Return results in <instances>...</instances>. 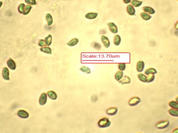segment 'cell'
<instances>
[{
	"label": "cell",
	"instance_id": "cell-21",
	"mask_svg": "<svg viewBox=\"0 0 178 133\" xmlns=\"http://www.w3.org/2000/svg\"><path fill=\"white\" fill-rule=\"evenodd\" d=\"M137 78L139 80L143 83H147V75L142 73H139L137 74Z\"/></svg>",
	"mask_w": 178,
	"mask_h": 133
},
{
	"label": "cell",
	"instance_id": "cell-30",
	"mask_svg": "<svg viewBox=\"0 0 178 133\" xmlns=\"http://www.w3.org/2000/svg\"><path fill=\"white\" fill-rule=\"evenodd\" d=\"M155 74H150L147 75V83H150L153 82L155 80Z\"/></svg>",
	"mask_w": 178,
	"mask_h": 133
},
{
	"label": "cell",
	"instance_id": "cell-1",
	"mask_svg": "<svg viewBox=\"0 0 178 133\" xmlns=\"http://www.w3.org/2000/svg\"><path fill=\"white\" fill-rule=\"evenodd\" d=\"M110 125L111 122L110 120V119L106 117H104L101 119H99L97 122L98 126L99 128H102L108 127L110 126Z\"/></svg>",
	"mask_w": 178,
	"mask_h": 133
},
{
	"label": "cell",
	"instance_id": "cell-26",
	"mask_svg": "<svg viewBox=\"0 0 178 133\" xmlns=\"http://www.w3.org/2000/svg\"><path fill=\"white\" fill-rule=\"evenodd\" d=\"M143 2L140 0H132L131 2V5L134 7H138L142 5Z\"/></svg>",
	"mask_w": 178,
	"mask_h": 133
},
{
	"label": "cell",
	"instance_id": "cell-17",
	"mask_svg": "<svg viewBox=\"0 0 178 133\" xmlns=\"http://www.w3.org/2000/svg\"><path fill=\"white\" fill-rule=\"evenodd\" d=\"M45 18H46V20L47 21V25L49 26H51L53 24V18L52 15L50 14V13H47L46 15L45 16Z\"/></svg>",
	"mask_w": 178,
	"mask_h": 133
},
{
	"label": "cell",
	"instance_id": "cell-34",
	"mask_svg": "<svg viewBox=\"0 0 178 133\" xmlns=\"http://www.w3.org/2000/svg\"><path fill=\"white\" fill-rule=\"evenodd\" d=\"M25 5L24 4H21L18 7V11L21 14H23L25 8Z\"/></svg>",
	"mask_w": 178,
	"mask_h": 133
},
{
	"label": "cell",
	"instance_id": "cell-15",
	"mask_svg": "<svg viewBox=\"0 0 178 133\" xmlns=\"http://www.w3.org/2000/svg\"><path fill=\"white\" fill-rule=\"evenodd\" d=\"M119 82L120 84H123V85H124V84H129L131 82V79L129 76H127V75H123V78L121 79V80L119 81Z\"/></svg>",
	"mask_w": 178,
	"mask_h": 133
},
{
	"label": "cell",
	"instance_id": "cell-39",
	"mask_svg": "<svg viewBox=\"0 0 178 133\" xmlns=\"http://www.w3.org/2000/svg\"><path fill=\"white\" fill-rule=\"evenodd\" d=\"M175 28L176 30H178V20L177 21V23L175 25Z\"/></svg>",
	"mask_w": 178,
	"mask_h": 133
},
{
	"label": "cell",
	"instance_id": "cell-14",
	"mask_svg": "<svg viewBox=\"0 0 178 133\" xmlns=\"http://www.w3.org/2000/svg\"><path fill=\"white\" fill-rule=\"evenodd\" d=\"M98 16V13L96 12H89L86 14L85 15V17L86 19L92 20L96 18Z\"/></svg>",
	"mask_w": 178,
	"mask_h": 133
},
{
	"label": "cell",
	"instance_id": "cell-2",
	"mask_svg": "<svg viewBox=\"0 0 178 133\" xmlns=\"http://www.w3.org/2000/svg\"><path fill=\"white\" fill-rule=\"evenodd\" d=\"M170 125V122L168 120H162L158 122L156 124V128L159 130H164L167 128Z\"/></svg>",
	"mask_w": 178,
	"mask_h": 133
},
{
	"label": "cell",
	"instance_id": "cell-13",
	"mask_svg": "<svg viewBox=\"0 0 178 133\" xmlns=\"http://www.w3.org/2000/svg\"><path fill=\"white\" fill-rule=\"evenodd\" d=\"M143 10L144 11V12L147 13L150 15H154L155 14V10L151 6H144L143 8Z\"/></svg>",
	"mask_w": 178,
	"mask_h": 133
},
{
	"label": "cell",
	"instance_id": "cell-23",
	"mask_svg": "<svg viewBox=\"0 0 178 133\" xmlns=\"http://www.w3.org/2000/svg\"><path fill=\"white\" fill-rule=\"evenodd\" d=\"M140 16L145 21H149L151 18V16L145 12H142L140 14Z\"/></svg>",
	"mask_w": 178,
	"mask_h": 133
},
{
	"label": "cell",
	"instance_id": "cell-33",
	"mask_svg": "<svg viewBox=\"0 0 178 133\" xmlns=\"http://www.w3.org/2000/svg\"><path fill=\"white\" fill-rule=\"evenodd\" d=\"M25 2L28 4H29L30 5H37V2L36 0H25Z\"/></svg>",
	"mask_w": 178,
	"mask_h": 133
},
{
	"label": "cell",
	"instance_id": "cell-5",
	"mask_svg": "<svg viewBox=\"0 0 178 133\" xmlns=\"http://www.w3.org/2000/svg\"><path fill=\"white\" fill-rule=\"evenodd\" d=\"M17 115L19 118L23 119H28L29 117V112L24 109L19 110L17 112Z\"/></svg>",
	"mask_w": 178,
	"mask_h": 133
},
{
	"label": "cell",
	"instance_id": "cell-18",
	"mask_svg": "<svg viewBox=\"0 0 178 133\" xmlns=\"http://www.w3.org/2000/svg\"><path fill=\"white\" fill-rule=\"evenodd\" d=\"M79 39H78V38H73L72 39H71V40L69 41L67 43V44L69 46H70V47H72V46H76V45H77L78 43H79Z\"/></svg>",
	"mask_w": 178,
	"mask_h": 133
},
{
	"label": "cell",
	"instance_id": "cell-43",
	"mask_svg": "<svg viewBox=\"0 0 178 133\" xmlns=\"http://www.w3.org/2000/svg\"></svg>",
	"mask_w": 178,
	"mask_h": 133
},
{
	"label": "cell",
	"instance_id": "cell-20",
	"mask_svg": "<svg viewBox=\"0 0 178 133\" xmlns=\"http://www.w3.org/2000/svg\"><path fill=\"white\" fill-rule=\"evenodd\" d=\"M144 73L146 75H148L150 74H156L157 73V71L154 68H150L145 71Z\"/></svg>",
	"mask_w": 178,
	"mask_h": 133
},
{
	"label": "cell",
	"instance_id": "cell-16",
	"mask_svg": "<svg viewBox=\"0 0 178 133\" xmlns=\"http://www.w3.org/2000/svg\"><path fill=\"white\" fill-rule=\"evenodd\" d=\"M127 12L129 15L134 16L136 14V11L132 5H131V4H129L127 7Z\"/></svg>",
	"mask_w": 178,
	"mask_h": 133
},
{
	"label": "cell",
	"instance_id": "cell-22",
	"mask_svg": "<svg viewBox=\"0 0 178 133\" xmlns=\"http://www.w3.org/2000/svg\"><path fill=\"white\" fill-rule=\"evenodd\" d=\"M123 77V72L122 71H118L115 74V79L117 81H119L121 80Z\"/></svg>",
	"mask_w": 178,
	"mask_h": 133
},
{
	"label": "cell",
	"instance_id": "cell-42",
	"mask_svg": "<svg viewBox=\"0 0 178 133\" xmlns=\"http://www.w3.org/2000/svg\"><path fill=\"white\" fill-rule=\"evenodd\" d=\"M141 133V132H140V133Z\"/></svg>",
	"mask_w": 178,
	"mask_h": 133
},
{
	"label": "cell",
	"instance_id": "cell-7",
	"mask_svg": "<svg viewBox=\"0 0 178 133\" xmlns=\"http://www.w3.org/2000/svg\"><path fill=\"white\" fill-rule=\"evenodd\" d=\"M118 109L116 107H111L109 108H108L106 111V112L108 115V116H114L116 115L117 112H118Z\"/></svg>",
	"mask_w": 178,
	"mask_h": 133
},
{
	"label": "cell",
	"instance_id": "cell-12",
	"mask_svg": "<svg viewBox=\"0 0 178 133\" xmlns=\"http://www.w3.org/2000/svg\"><path fill=\"white\" fill-rule=\"evenodd\" d=\"M7 65L8 68L12 70H15L16 69V64L15 61L12 58H10L7 60Z\"/></svg>",
	"mask_w": 178,
	"mask_h": 133
},
{
	"label": "cell",
	"instance_id": "cell-3",
	"mask_svg": "<svg viewBox=\"0 0 178 133\" xmlns=\"http://www.w3.org/2000/svg\"><path fill=\"white\" fill-rule=\"evenodd\" d=\"M141 101V99L137 96H134L130 98L128 101V104L130 106L134 107L139 104Z\"/></svg>",
	"mask_w": 178,
	"mask_h": 133
},
{
	"label": "cell",
	"instance_id": "cell-29",
	"mask_svg": "<svg viewBox=\"0 0 178 133\" xmlns=\"http://www.w3.org/2000/svg\"><path fill=\"white\" fill-rule=\"evenodd\" d=\"M80 70L82 72H83L86 74H90L91 72V69L86 66H82L80 68Z\"/></svg>",
	"mask_w": 178,
	"mask_h": 133
},
{
	"label": "cell",
	"instance_id": "cell-10",
	"mask_svg": "<svg viewBox=\"0 0 178 133\" xmlns=\"http://www.w3.org/2000/svg\"><path fill=\"white\" fill-rule=\"evenodd\" d=\"M46 94H47V97H48L50 99H51L52 100H55L58 98L57 93H56L54 91H52V90L49 91L47 92Z\"/></svg>",
	"mask_w": 178,
	"mask_h": 133
},
{
	"label": "cell",
	"instance_id": "cell-31",
	"mask_svg": "<svg viewBox=\"0 0 178 133\" xmlns=\"http://www.w3.org/2000/svg\"><path fill=\"white\" fill-rule=\"evenodd\" d=\"M31 9H32V6L31 5H27V6H25V10H24V12L23 14L25 15H28L29 14V13H30V11L31 10Z\"/></svg>",
	"mask_w": 178,
	"mask_h": 133
},
{
	"label": "cell",
	"instance_id": "cell-27",
	"mask_svg": "<svg viewBox=\"0 0 178 133\" xmlns=\"http://www.w3.org/2000/svg\"><path fill=\"white\" fill-rule=\"evenodd\" d=\"M52 40H53V37H52V35L51 34H49L47 37H45L44 40L46 46H49L51 45L52 43Z\"/></svg>",
	"mask_w": 178,
	"mask_h": 133
},
{
	"label": "cell",
	"instance_id": "cell-36",
	"mask_svg": "<svg viewBox=\"0 0 178 133\" xmlns=\"http://www.w3.org/2000/svg\"><path fill=\"white\" fill-rule=\"evenodd\" d=\"M38 45H39V46H40L41 47L45 46H46V43H45L44 40H42V39L40 40L39 41Z\"/></svg>",
	"mask_w": 178,
	"mask_h": 133
},
{
	"label": "cell",
	"instance_id": "cell-6",
	"mask_svg": "<svg viewBox=\"0 0 178 133\" xmlns=\"http://www.w3.org/2000/svg\"><path fill=\"white\" fill-rule=\"evenodd\" d=\"M107 25L108 27H109V29L111 32L114 34H117L118 32V27H117V25L115 23L110 22V23H108L107 24Z\"/></svg>",
	"mask_w": 178,
	"mask_h": 133
},
{
	"label": "cell",
	"instance_id": "cell-25",
	"mask_svg": "<svg viewBox=\"0 0 178 133\" xmlns=\"http://www.w3.org/2000/svg\"><path fill=\"white\" fill-rule=\"evenodd\" d=\"M168 113L172 117H178V109L170 108L168 110Z\"/></svg>",
	"mask_w": 178,
	"mask_h": 133
},
{
	"label": "cell",
	"instance_id": "cell-19",
	"mask_svg": "<svg viewBox=\"0 0 178 133\" xmlns=\"http://www.w3.org/2000/svg\"><path fill=\"white\" fill-rule=\"evenodd\" d=\"M40 50L41 51V52H42L43 53H46V54H49V55H51L52 53V51L51 48L49 46H44V47H41Z\"/></svg>",
	"mask_w": 178,
	"mask_h": 133
},
{
	"label": "cell",
	"instance_id": "cell-35",
	"mask_svg": "<svg viewBox=\"0 0 178 133\" xmlns=\"http://www.w3.org/2000/svg\"><path fill=\"white\" fill-rule=\"evenodd\" d=\"M93 44V47L95 48V49L97 50H99L101 49L102 47H101V44L99 43H97V42H94Z\"/></svg>",
	"mask_w": 178,
	"mask_h": 133
},
{
	"label": "cell",
	"instance_id": "cell-28",
	"mask_svg": "<svg viewBox=\"0 0 178 133\" xmlns=\"http://www.w3.org/2000/svg\"><path fill=\"white\" fill-rule=\"evenodd\" d=\"M168 105L170 108L178 109V103L176 100H171L169 102Z\"/></svg>",
	"mask_w": 178,
	"mask_h": 133
},
{
	"label": "cell",
	"instance_id": "cell-40",
	"mask_svg": "<svg viewBox=\"0 0 178 133\" xmlns=\"http://www.w3.org/2000/svg\"><path fill=\"white\" fill-rule=\"evenodd\" d=\"M175 100L178 103V97H176V100Z\"/></svg>",
	"mask_w": 178,
	"mask_h": 133
},
{
	"label": "cell",
	"instance_id": "cell-9",
	"mask_svg": "<svg viewBox=\"0 0 178 133\" xmlns=\"http://www.w3.org/2000/svg\"><path fill=\"white\" fill-rule=\"evenodd\" d=\"M145 63L142 60L138 61L137 64V71L139 73H142L145 68Z\"/></svg>",
	"mask_w": 178,
	"mask_h": 133
},
{
	"label": "cell",
	"instance_id": "cell-8",
	"mask_svg": "<svg viewBox=\"0 0 178 133\" xmlns=\"http://www.w3.org/2000/svg\"><path fill=\"white\" fill-rule=\"evenodd\" d=\"M2 77L4 80L6 81H10V71L7 67H4L2 70Z\"/></svg>",
	"mask_w": 178,
	"mask_h": 133
},
{
	"label": "cell",
	"instance_id": "cell-38",
	"mask_svg": "<svg viewBox=\"0 0 178 133\" xmlns=\"http://www.w3.org/2000/svg\"><path fill=\"white\" fill-rule=\"evenodd\" d=\"M171 133H178V127L176 128L174 130H173Z\"/></svg>",
	"mask_w": 178,
	"mask_h": 133
},
{
	"label": "cell",
	"instance_id": "cell-4",
	"mask_svg": "<svg viewBox=\"0 0 178 133\" xmlns=\"http://www.w3.org/2000/svg\"><path fill=\"white\" fill-rule=\"evenodd\" d=\"M47 95L46 93H43L39 98V104L40 106H44L47 101Z\"/></svg>",
	"mask_w": 178,
	"mask_h": 133
},
{
	"label": "cell",
	"instance_id": "cell-24",
	"mask_svg": "<svg viewBox=\"0 0 178 133\" xmlns=\"http://www.w3.org/2000/svg\"><path fill=\"white\" fill-rule=\"evenodd\" d=\"M121 42V37L118 34H116L115 35L114 38V44L116 46H119Z\"/></svg>",
	"mask_w": 178,
	"mask_h": 133
},
{
	"label": "cell",
	"instance_id": "cell-32",
	"mask_svg": "<svg viewBox=\"0 0 178 133\" xmlns=\"http://www.w3.org/2000/svg\"><path fill=\"white\" fill-rule=\"evenodd\" d=\"M118 69L120 71H123L126 68V64L125 63H119L118 64Z\"/></svg>",
	"mask_w": 178,
	"mask_h": 133
},
{
	"label": "cell",
	"instance_id": "cell-11",
	"mask_svg": "<svg viewBox=\"0 0 178 133\" xmlns=\"http://www.w3.org/2000/svg\"><path fill=\"white\" fill-rule=\"evenodd\" d=\"M101 41L103 44L104 46L106 48H108L110 47V41L109 39H108L105 35H102L101 37Z\"/></svg>",
	"mask_w": 178,
	"mask_h": 133
},
{
	"label": "cell",
	"instance_id": "cell-37",
	"mask_svg": "<svg viewBox=\"0 0 178 133\" xmlns=\"http://www.w3.org/2000/svg\"><path fill=\"white\" fill-rule=\"evenodd\" d=\"M131 1H132V0H123V2L125 4H128L130 3H131Z\"/></svg>",
	"mask_w": 178,
	"mask_h": 133
},
{
	"label": "cell",
	"instance_id": "cell-41",
	"mask_svg": "<svg viewBox=\"0 0 178 133\" xmlns=\"http://www.w3.org/2000/svg\"><path fill=\"white\" fill-rule=\"evenodd\" d=\"M2 4H3L2 2H0V7L2 6Z\"/></svg>",
	"mask_w": 178,
	"mask_h": 133
}]
</instances>
